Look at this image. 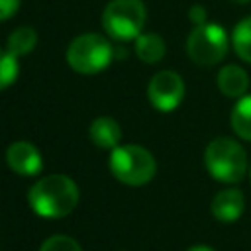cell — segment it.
<instances>
[{"mask_svg": "<svg viewBox=\"0 0 251 251\" xmlns=\"http://www.w3.org/2000/svg\"><path fill=\"white\" fill-rule=\"evenodd\" d=\"M112 45L98 33H84L71 41L67 47V63L80 75H94L112 63Z\"/></svg>", "mask_w": 251, "mask_h": 251, "instance_id": "277c9868", "label": "cell"}, {"mask_svg": "<svg viewBox=\"0 0 251 251\" xmlns=\"http://www.w3.org/2000/svg\"><path fill=\"white\" fill-rule=\"evenodd\" d=\"M20 8V0H0V22L10 20Z\"/></svg>", "mask_w": 251, "mask_h": 251, "instance_id": "ac0fdd59", "label": "cell"}, {"mask_svg": "<svg viewBox=\"0 0 251 251\" xmlns=\"http://www.w3.org/2000/svg\"><path fill=\"white\" fill-rule=\"evenodd\" d=\"M188 57L200 67L218 65L227 53V33L220 24H202L194 25L186 39Z\"/></svg>", "mask_w": 251, "mask_h": 251, "instance_id": "8992f818", "label": "cell"}, {"mask_svg": "<svg viewBox=\"0 0 251 251\" xmlns=\"http://www.w3.org/2000/svg\"><path fill=\"white\" fill-rule=\"evenodd\" d=\"M135 55L147 63L155 65L165 57V41L157 33H141L135 39Z\"/></svg>", "mask_w": 251, "mask_h": 251, "instance_id": "7c38bea8", "label": "cell"}, {"mask_svg": "<svg viewBox=\"0 0 251 251\" xmlns=\"http://www.w3.org/2000/svg\"><path fill=\"white\" fill-rule=\"evenodd\" d=\"M18 73H20L18 57L14 53H10L8 49L0 51V90L14 84L18 78Z\"/></svg>", "mask_w": 251, "mask_h": 251, "instance_id": "2e32d148", "label": "cell"}, {"mask_svg": "<svg viewBox=\"0 0 251 251\" xmlns=\"http://www.w3.org/2000/svg\"><path fill=\"white\" fill-rule=\"evenodd\" d=\"M231 127L233 131L245 139L251 141V94H245L237 100V104L231 110Z\"/></svg>", "mask_w": 251, "mask_h": 251, "instance_id": "4fadbf2b", "label": "cell"}, {"mask_svg": "<svg viewBox=\"0 0 251 251\" xmlns=\"http://www.w3.org/2000/svg\"><path fill=\"white\" fill-rule=\"evenodd\" d=\"M204 163L212 178L227 184L243 180L247 173L245 149L231 137H216L204 151Z\"/></svg>", "mask_w": 251, "mask_h": 251, "instance_id": "7a4b0ae2", "label": "cell"}, {"mask_svg": "<svg viewBox=\"0 0 251 251\" xmlns=\"http://www.w3.org/2000/svg\"><path fill=\"white\" fill-rule=\"evenodd\" d=\"M149 102L159 112H173L184 98V82L175 71L157 73L147 86Z\"/></svg>", "mask_w": 251, "mask_h": 251, "instance_id": "52a82bcc", "label": "cell"}, {"mask_svg": "<svg viewBox=\"0 0 251 251\" xmlns=\"http://www.w3.org/2000/svg\"><path fill=\"white\" fill-rule=\"evenodd\" d=\"M37 45V33L33 27H18L16 31L10 33L8 37V51L14 53L16 57H24L27 53H31Z\"/></svg>", "mask_w": 251, "mask_h": 251, "instance_id": "5bb4252c", "label": "cell"}, {"mask_svg": "<svg viewBox=\"0 0 251 251\" xmlns=\"http://www.w3.org/2000/svg\"><path fill=\"white\" fill-rule=\"evenodd\" d=\"M218 88L227 98H241L247 94L249 76L239 65H226L218 73Z\"/></svg>", "mask_w": 251, "mask_h": 251, "instance_id": "30bf717a", "label": "cell"}, {"mask_svg": "<svg viewBox=\"0 0 251 251\" xmlns=\"http://www.w3.org/2000/svg\"><path fill=\"white\" fill-rule=\"evenodd\" d=\"M39 251H82L80 245L69 235H51L43 241Z\"/></svg>", "mask_w": 251, "mask_h": 251, "instance_id": "e0dca14e", "label": "cell"}, {"mask_svg": "<svg viewBox=\"0 0 251 251\" xmlns=\"http://www.w3.org/2000/svg\"><path fill=\"white\" fill-rule=\"evenodd\" d=\"M188 18H190V22H192L194 25H202V24H206V8L200 6V4L192 6L190 12H188Z\"/></svg>", "mask_w": 251, "mask_h": 251, "instance_id": "d6986e66", "label": "cell"}, {"mask_svg": "<svg viewBox=\"0 0 251 251\" xmlns=\"http://www.w3.org/2000/svg\"><path fill=\"white\" fill-rule=\"evenodd\" d=\"M102 25L118 41L137 39L145 25V6L141 0H112L104 8Z\"/></svg>", "mask_w": 251, "mask_h": 251, "instance_id": "5b68a950", "label": "cell"}, {"mask_svg": "<svg viewBox=\"0 0 251 251\" xmlns=\"http://www.w3.org/2000/svg\"><path fill=\"white\" fill-rule=\"evenodd\" d=\"M31 210L47 220L69 216L78 204V186L67 175H47L27 192Z\"/></svg>", "mask_w": 251, "mask_h": 251, "instance_id": "6da1fadb", "label": "cell"}, {"mask_svg": "<svg viewBox=\"0 0 251 251\" xmlns=\"http://www.w3.org/2000/svg\"><path fill=\"white\" fill-rule=\"evenodd\" d=\"M108 167L112 175L127 186L147 184L157 173L155 157L139 145H118L112 149Z\"/></svg>", "mask_w": 251, "mask_h": 251, "instance_id": "3957f363", "label": "cell"}, {"mask_svg": "<svg viewBox=\"0 0 251 251\" xmlns=\"http://www.w3.org/2000/svg\"><path fill=\"white\" fill-rule=\"evenodd\" d=\"M6 163L22 176H33L43 169L41 153L29 141H14L6 151Z\"/></svg>", "mask_w": 251, "mask_h": 251, "instance_id": "ba28073f", "label": "cell"}, {"mask_svg": "<svg viewBox=\"0 0 251 251\" xmlns=\"http://www.w3.org/2000/svg\"><path fill=\"white\" fill-rule=\"evenodd\" d=\"M235 4H247V2H251V0H233Z\"/></svg>", "mask_w": 251, "mask_h": 251, "instance_id": "44dd1931", "label": "cell"}, {"mask_svg": "<svg viewBox=\"0 0 251 251\" xmlns=\"http://www.w3.org/2000/svg\"><path fill=\"white\" fill-rule=\"evenodd\" d=\"M231 45L239 59L251 63V16L241 20L231 33Z\"/></svg>", "mask_w": 251, "mask_h": 251, "instance_id": "9a60e30c", "label": "cell"}, {"mask_svg": "<svg viewBox=\"0 0 251 251\" xmlns=\"http://www.w3.org/2000/svg\"><path fill=\"white\" fill-rule=\"evenodd\" d=\"M188 251H214V249L208 247V245H192Z\"/></svg>", "mask_w": 251, "mask_h": 251, "instance_id": "ffe728a7", "label": "cell"}, {"mask_svg": "<svg viewBox=\"0 0 251 251\" xmlns=\"http://www.w3.org/2000/svg\"><path fill=\"white\" fill-rule=\"evenodd\" d=\"M90 141L102 149H116L122 141V127L114 118H96L88 127Z\"/></svg>", "mask_w": 251, "mask_h": 251, "instance_id": "8fae6325", "label": "cell"}, {"mask_svg": "<svg viewBox=\"0 0 251 251\" xmlns=\"http://www.w3.org/2000/svg\"><path fill=\"white\" fill-rule=\"evenodd\" d=\"M212 216L218 220V222H224V224H229V222H235L239 220V216L243 214L245 210V196L241 190L237 188H226V190H220L214 200H212Z\"/></svg>", "mask_w": 251, "mask_h": 251, "instance_id": "9c48e42d", "label": "cell"}, {"mask_svg": "<svg viewBox=\"0 0 251 251\" xmlns=\"http://www.w3.org/2000/svg\"><path fill=\"white\" fill-rule=\"evenodd\" d=\"M249 176H251V171H249Z\"/></svg>", "mask_w": 251, "mask_h": 251, "instance_id": "7402d4cb", "label": "cell"}]
</instances>
